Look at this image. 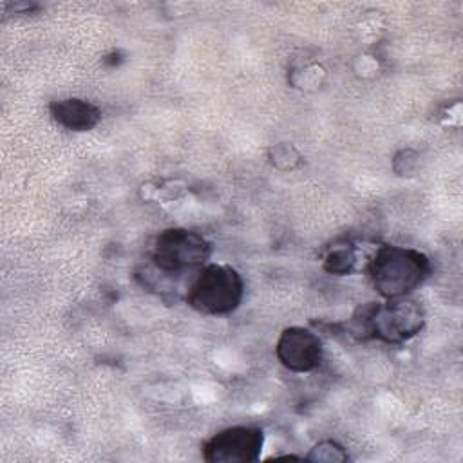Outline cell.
I'll return each mask as SVG.
<instances>
[{"instance_id": "cell-8", "label": "cell", "mask_w": 463, "mask_h": 463, "mask_svg": "<svg viewBox=\"0 0 463 463\" xmlns=\"http://www.w3.org/2000/svg\"><path fill=\"white\" fill-rule=\"evenodd\" d=\"M356 260H358L356 246L349 241H336L326 250L322 259V268L329 275L344 277L354 271Z\"/></svg>"}, {"instance_id": "cell-11", "label": "cell", "mask_w": 463, "mask_h": 463, "mask_svg": "<svg viewBox=\"0 0 463 463\" xmlns=\"http://www.w3.org/2000/svg\"><path fill=\"white\" fill-rule=\"evenodd\" d=\"M420 168V154L412 148H402L392 157V170L400 177H411Z\"/></svg>"}, {"instance_id": "cell-9", "label": "cell", "mask_w": 463, "mask_h": 463, "mask_svg": "<svg viewBox=\"0 0 463 463\" xmlns=\"http://www.w3.org/2000/svg\"><path fill=\"white\" fill-rule=\"evenodd\" d=\"M268 161L277 170L289 172V170H297L304 163V157L293 143L282 141V143H275L268 148Z\"/></svg>"}, {"instance_id": "cell-6", "label": "cell", "mask_w": 463, "mask_h": 463, "mask_svg": "<svg viewBox=\"0 0 463 463\" xmlns=\"http://www.w3.org/2000/svg\"><path fill=\"white\" fill-rule=\"evenodd\" d=\"M324 347L320 336L302 326L282 329L275 344L277 360L291 373H311L322 362Z\"/></svg>"}, {"instance_id": "cell-1", "label": "cell", "mask_w": 463, "mask_h": 463, "mask_svg": "<svg viewBox=\"0 0 463 463\" xmlns=\"http://www.w3.org/2000/svg\"><path fill=\"white\" fill-rule=\"evenodd\" d=\"M425 326V311L420 302L403 297L360 306L347 322V333L360 338H374L383 344H403L414 338Z\"/></svg>"}, {"instance_id": "cell-2", "label": "cell", "mask_w": 463, "mask_h": 463, "mask_svg": "<svg viewBox=\"0 0 463 463\" xmlns=\"http://www.w3.org/2000/svg\"><path fill=\"white\" fill-rule=\"evenodd\" d=\"M430 271V259L409 246L383 244L369 262L371 284L385 300L409 297L429 279Z\"/></svg>"}, {"instance_id": "cell-7", "label": "cell", "mask_w": 463, "mask_h": 463, "mask_svg": "<svg viewBox=\"0 0 463 463\" xmlns=\"http://www.w3.org/2000/svg\"><path fill=\"white\" fill-rule=\"evenodd\" d=\"M49 114L56 125L71 132H89L101 121L99 107L83 98L52 99Z\"/></svg>"}, {"instance_id": "cell-3", "label": "cell", "mask_w": 463, "mask_h": 463, "mask_svg": "<svg viewBox=\"0 0 463 463\" xmlns=\"http://www.w3.org/2000/svg\"><path fill=\"white\" fill-rule=\"evenodd\" d=\"M244 298V279L230 264L203 266L186 288L184 302L197 313L222 317L233 313Z\"/></svg>"}, {"instance_id": "cell-5", "label": "cell", "mask_w": 463, "mask_h": 463, "mask_svg": "<svg viewBox=\"0 0 463 463\" xmlns=\"http://www.w3.org/2000/svg\"><path fill=\"white\" fill-rule=\"evenodd\" d=\"M264 432L253 425H233L219 430L203 445L208 463H253L260 458Z\"/></svg>"}, {"instance_id": "cell-4", "label": "cell", "mask_w": 463, "mask_h": 463, "mask_svg": "<svg viewBox=\"0 0 463 463\" xmlns=\"http://www.w3.org/2000/svg\"><path fill=\"white\" fill-rule=\"evenodd\" d=\"M213 253V244L203 233L172 226L157 233L152 246V264L163 275H184L199 271L208 264Z\"/></svg>"}, {"instance_id": "cell-10", "label": "cell", "mask_w": 463, "mask_h": 463, "mask_svg": "<svg viewBox=\"0 0 463 463\" xmlns=\"http://www.w3.org/2000/svg\"><path fill=\"white\" fill-rule=\"evenodd\" d=\"M307 461H324V463H335V461H347V450L344 445H340L335 439H322L317 445L311 447V450L306 454Z\"/></svg>"}]
</instances>
